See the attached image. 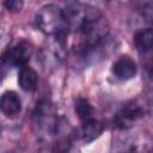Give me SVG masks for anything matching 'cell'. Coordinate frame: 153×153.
Segmentation results:
<instances>
[{"label": "cell", "mask_w": 153, "mask_h": 153, "mask_svg": "<svg viewBox=\"0 0 153 153\" xmlns=\"http://www.w3.org/2000/svg\"><path fill=\"white\" fill-rule=\"evenodd\" d=\"M74 110H75V114L78 115V117L81 121H86L88 118H92V115L94 112V109L91 105V103L88 102V99L84 98V97H79V98L75 99Z\"/></svg>", "instance_id": "8fae6325"}, {"label": "cell", "mask_w": 153, "mask_h": 153, "mask_svg": "<svg viewBox=\"0 0 153 153\" xmlns=\"http://www.w3.org/2000/svg\"><path fill=\"white\" fill-rule=\"evenodd\" d=\"M37 84H38V75L32 67H30L29 65H25L19 68L18 85L23 91L33 92L37 88Z\"/></svg>", "instance_id": "52a82bcc"}, {"label": "cell", "mask_w": 153, "mask_h": 153, "mask_svg": "<svg viewBox=\"0 0 153 153\" xmlns=\"http://www.w3.org/2000/svg\"><path fill=\"white\" fill-rule=\"evenodd\" d=\"M4 7L12 13H18L24 7V0H4Z\"/></svg>", "instance_id": "4fadbf2b"}, {"label": "cell", "mask_w": 153, "mask_h": 153, "mask_svg": "<svg viewBox=\"0 0 153 153\" xmlns=\"http://www.w3.org/2000/svg\"><path fill=\"white\" fill-rule=\"evenodd\" d=\"M0 108L7 117H14L22 111V99L14 91H6L1 96Z\"/></svg>", "instance_id": "8992f818"}, {"label": "cell", "mask_w": 153, "mask_h": 153, "mask_svg": "<svg viewBox=\"0 0 153 153\" xmlns=\"http://www.w3.org/2000/svg\"><path fill=\"white\" fill-rule=\"evenodd\" d=\"M149 56L143 63V85H145V100L148 106H153V53L147 54Z\"/></svg>", "instance_id": "30bf717a"}, {"label": "cell", "mask_w": 153, "mask_h": 153, "mask_svg": "<svg viewBox=\"0 0 153 153\" xmlns=\"http://www.w3.org/2000/svg\"><path fill=\"white\" fill-rule=\"evenodd\" d=\"M36 27L49 37L68 36L69 26L65 10L55 4H47L42 6L35 16Z\"/></svg>", "instance_id": "7a4b0ae2"}, {"label": "cell", "mask_w": 153, "mask_h": 153, "mask_svg": "<svg viewBox=\"0 0 153 153\" xmlns=\"http://www.w3.org/2000/svg\"><path fill=\"white\" fill-rule=\"evenodd\" d=\"M111 73L116 79L121 81H127V80L133 79L136 75L137 66L129 55H121L112 63Z\"/></svg>", "instance_id": "5b68a950"}, {"label": "cell", "mask_w": 153, "mask_h": 153, "mask_svg": "<svg viewBox=\"0 0 153 153\" xmlns=\"http://www.w3.org/2000/svg\"><path fill=\"white\" fill-rule=\"evenodd\" d=\"M103 130L104 127L102 122L92 117L86 121H82V126L80 129V137L85 143H91L102 135Z\"/></svg>", "instance_id": "ba28073f"}, {"label": "cell", "mask_w": 153, "mask_h": 153, "mask_svg": "<svg viewBox=\"0 0 153 153\" xmlns=\"http://www.w3.org/2000/svg\"><path fill=\"white\" fill-rule=\"evenodd\" d=\"M62 121L50 102H38L32 112V129L36 137L44 143L57 139Z\"/></svg>", "instance_id": "6da1fadb"}, {"label": "cell", "mask_w": 153, "mask_h": 153, "mask_svg": "<svg viewBox=\"0 0 153 153\" xmlns=\"http://www.w3.org/2000/svg\"><path fill=\"white\" fill-rule=\"evenodd\" d=\"M134 45L141 55L153 53V27L139 30L134 35Z\"/></svg>", "instance_id": "9c48e42d"}, {"label": "cell", "mask_w": 153, "mask_h": 153, "mask_svg": "<svg viewBox=\"0 0 153 153\" xmlns=\"http://www.w3.org/2000/svg\"><path fill=\"white\" fill-rule=\"evenodd\" d=\"M148 105L143 104L142 102L135 99L126 103L115 115L114 117V126L115 128L120 130H127L131 128L139 120H141L146 111Z\"/></svg>", "instance_id": "3957f363"}, {"label": "cell", "mask_w": 153, "mask_h": 153, "mask_svg": "<svg viewBox=\"0 0 153 153\" xmlns=\"http://www.w3.org/2000/svg\"><path fill=\"white\" fill-rule=\"evenodd\" d=\"M140 16L145 23L153 26V0H147L141 5Z\"/></svg>", "instance_id": "7c38bea8"}, {"label": "cell", "mask_w": 153, "mask_h": 153, "mask_svg": "<svg viewBox=\"0 0 153 153\" xmlns=\"http://www.w3.org/2000/svg\"><path fill=\"white\" fill-rule=\"evenodd\" d=\"M31 50L26 42H19L13 47L7 48L2 54V63L8 67H23L30 60Z\"/></svg>", "instance_id": "277c9868"}]
</instances>
